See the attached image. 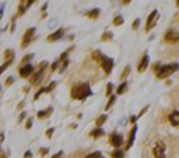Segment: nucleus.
<instances>
[{"instance_id":"nucleus-1","label":"nucleus","mask_w":179,"mask_h":158,"mask_svg":"<svg viewBox=\"0 0 179 158\" xmlns=\"http://www.w3.org/2000/svg\"><path fill=\"white\" fill-rule=\"evenodd\" d=\"M90 94H91V88H90L88 84H79L76 87H73V90H72V97L79 99V100L87 99Z\"/></svg>"},{"instance_id":"nucleus-2","label":"nucleus","mask_w":179,"mask_h":158,"mask_svg":"<svg viewBox=\"0 0 179 158\" xmlns=\"http://www.w3.org/2000/svg\"><path fill=\"white\" fill-rule=\"evenodd\" d=\"M179 69V64L178 63H173V64H167V66H163V67L160 69L158 72H157V78L160 79H164L167 78L169 75H172L173 72H176Z\"/></svg>"},{"instance_id":"nucleus-3","label":"nucleus","mask_w":179,"mask_h":158,"mask_svg":"<svg viewBox=\"0 0 179 158\" xmlns=\"http://www.w3.org/2000/svg\"><path fill=\"white\" fill-rule=\"evenodd\" d=\"M154 155L155 158H166V145L163 142H157L154 146Z\"/></svg>"},{"instance_id":"nucleus-4","label":"nucleus","mask_w":179,"mask_h":158,"mask_svg":"<svg viewBox=\"0 0 179 158\" xmlns=\"http://www.w3.org/2000/svg\"><path fill=\"white\" fill-rule=\"evenodd\" d=\"M164 40L169 42V43H178L179 42V33L175 32V30H169L166 36H164Z\"/></svg>"},{"instance_id":"nucleus-5","label":"nucleus","mask_w":179,"mask_h":158,"mask_svg":"<svg viewBox=\"0 0 179 158\" xmlns=\"http://www.w3.org/2000/svg\"><path fill=\"white\" fill-rule=\"evenodd\" d=\"M112 66H113V60L103 55V58H101V67H103V70H105V73H106V75H109V73H111Z\"/></svg>"},{"instance_id":"nucleus-6","label":"nucleus","mask_w":179,"mask_h":158,"mask_svg":"<svg viewBox=\"0 0 179 158\" xmlns=\"http://www.w3.org/2000/svg\"><path fill=\"white\" fill-rule=\"evenodd\" d=\"M124 143V137L118 133H112L111 134V145H113L115 148H120Z\"/></svg>"},{"instance_id":"nucleus-7","label":"nucleus","mask_w":179,"mask_h":158,"mask_svg":"<svg viewBox=\"0 0 179 158\" xmlns=\"http://www.w3.org/2000/svg\"><path fill=\"white\" fill-rule=\"evenodd\" d=\"M157 18H158V12L152 11L151 12V15L148 17V23H146V30H148V32H149V28H152V27L157 24Z\"/></svg>"},{"instance_id":"nucleus-8","label":"nucleus","mask_w":179,"mask_h":158,"mask_svg":"<svg viewBox=\"0 0 179 158\" xmlns=\"http://www.w3.org/2000/svg\"><path fill=\"white\" fill-rule=\"evenodd\" d=\"M34 32H36V28H30V30H27V33H25V36H24V39H22V43H21V46H22V48H25V46L29 45V42H30V40L33 39Z\"/></svg>"},{"instance_id":"nucleus-9","label":"nucleus","mask_w":179,"mask_h":158,"mask_svg":"<svg viewBox=\"0 0 179 158\" xmlns=\"http://www.w3.org/2000/svg\"><path fill=\"white\" fill-rule=\"evenodd\" d=\"M33 73V66L32 64H24L21 69H20V75H21L22 78H27V76H30Z\"/></svg>"},{"instance_id":"nucleus-10","label":"nucleus","mask_w":179,"mask_h":158,"mask_svg":"<svg viewBox=\"0 0 179 158\" xmlns=\"http://www.w3.org/2000/svg\"><path fill=\"white\" fill-rule=\"evenodd\" d=\"M169 121L175 125V127H179V112L178 111H175V112H172L169 115Z\"/></svg>"},{"instance_id":"nucleus-11","label":"nucleus","mask_w":179,"mask_h":158,"mask_svg":"<svg viewBox=\"0 0 179 158\" xmlns=\"http://www.w3.org/2000/svg\"><path fill=\"white\" fill-rule=\"evenodd\" d=\"M63 34H64V30H63V28H60V30H57L55 33L49 34V36H48V40H49V42H52V40H58V39H61V37H63Z\"/></svg>"},{"instance_id":"nucleus-12","label":"nucleus","mask_w":179,"mask_h":158,"mask_svg":"<svg viewBox=\"0 0 179 158\" xmlns=\"http://www.w3.org/2000/svg\"><path fill=\"white\" fill-rule=\"evenodd\" d=\"M136 131H137V127H133L131 131H130V136H128V143H127V148H130L134 142V136H136Z\"/></svg>"},{"instance_id":"nucleus-13","label":"nucleus","mask_w":179,"mask_h":158,"mask_svg":"<svg viewBox=\"0 0 179 158\" xmlns=\"http://www.w3.org/2000/svg\"><path fill=\"white\" fill-rule=\"evenodd\" d=\"M32 3H33L32 0H25V2H21V3H20V11H18V13H20V15H21V13H24V11L27 9L25 6H30Z\"/></svg>"},{"instance_id":"nucleus-14","label":"nucleus","mask_w":179,"mask_h":158,"mask_svg":"<svg viewBox=\"0 0 179 158\" xmlns=\"http://www.w3.org/2000/svg\"><path fill=\"white\" fill-rule=\"evenodd\" d=\"M146 67H148V54H145L143 58H142V61H140V64H139V72H143Z\"/></svg>"},{"instance_id":"nucleus-15","label":"nucleus","mask_w":179,"mask_h":158,"mask_svg":"<svg viewBox=\"0 0 179 158\" xmlns=\"http://www.w3.org/2000/svg\"><path fill=\"white\" fill-rule=\"evenodd\" d=\"M51 112H52V107H48L46 111H40V112L37 113V116H39V118H46Z\"/></svg>"},{"instance_id":"nucleus-16","label":"nucleus","mask_w":179,"mask_h":158,"mask_svg":"<svg viewBox=\"0 0 179 158\" xmlns=\"http://www.w3.org/2000/svg\"><path fill=\"white\" fill-rule=\"evenodd\" d=\"M91 136H93V137H100V136H103V130H101L100 127H97V128L91 133Z\"/></svg>"},{"instance_id":"nucleus-17","label":"nucleus","mask_w":179,"mask_h":158,"mask_svg":"<svg viewBox=\"0 0 179 158\" xmlns=\"http://www.w3.org/2000/svg\"><path fill=\"white\" fill-rule=\"evenodd\" d=\"M112 157L113 158H123L124 152L121 151V149H116V151H113V152H112Z\"/></svg>"},{"instance_id":"nucleus-18","label":"nucleus","mask_w":179,"mask_h":158,"mask_svg":"<svg viewBox=\"0 0 179 158\" xmlns=\"http://www.w3.org/2000/svg\"><path fill=\"white\" fill-rule=\"evenodd\" d=\"M123 23H124L123 17H115V18H113V25H121Z\"/></svg>"},{"instance_id":"nucleus-19","label":"nucleus","mask_w":179,"mask_h":158,"mask_svg":"<svg viewBox=\"0 0 179 158\" xmlns=\"http://www.w3.org/2000/svg\"><path fill=\"white\" fill-rule=\"evenodd\" d=\"M85 158H105L103 155H101L100 152H93V154H90V155H87Z\"/></svg>"},{"instance_id":"nucleus-20","label":"nucleus","mask_w":179,"mask_h":158,"mask_svg":"<svg viewBox=\"0 0 179 158\" xmlns=\"http://www.w3.org/2000/svg\"><path fill=\"white\" fill-rule=\"evenodd\" d=\"M125 88H127V84H125V82H123V84H121V85L118 87V90H116V92H118V94H123L124 91H125Z\"/></svg>"},{"instance_id":"nucleus-21","label":"nucleus","mask_w":179,"mask_h":158,"mask_svg":"<svg viewBox=\"0 0 179 158\" xmlns=\"http://www.w3.org/2000/svg\"><path fill=\"white\" fill-rule=\"evenodd\" d=\"M105 121H106V115H101L100 118H99V119H97V121H96V125H97V127H100V125L103 124V122H105Z\"/></svg>"},{"instance_id":"nucleus-22","label":"nucleus","mask_w":179,"mask_h":158,"mask_svg":"<svg viewBox=\"0 0 179 158\" xmlns=\"http://www.w3.org/2000/svg\"><path fill=\"white\" fill-rule=\"evenodd\" d=\"M99 13H100V11H99V9H94V11H91L88 13V17H90V18H97V15H99Z\"/></svg>"},{"instance_id":"nucleus-23","label":"nucleus","mask_w":179,"mask_h":158,"mask_svg":"<svg viewBox=\"0 0 179 158\" xmlns=\"http://www.w3.org/2000/svg\"><path fill=\"white\" fill-rule=\"evenodd\" d=\"M128 73H130V66H127V67H125V70H124L123 72V75H121V79H125L127 78V76H128Z\"/></svg>"},{"instance_id":"nucleus-24","label":"nucleus","mask_w":179,"mask_h":158,"mask_svg":"<svg viewBox=\"0 0 179 158\" xmlns=\"http://www.w3.org/2000/svg\"><path fill=\"white\" fill-rule=\"evenodd\" d=\"M113 103H115V96H112V97H111V100H109V103L106 104V109H109V107H111V106H112V104H113Z\"/></svg>"},{"instance_id":"nucleus-25","label":"nucleus","mask_w":179,"mask_h":158,"mask_svg":"<svg viewBox=\"0 0 179 158\" xmlns=\"http://www.w3.org/2000/svg\"><path fill=\"white\" fill-rule=\"evenodd\" d=\"M5 55L8 57L9 60H12V55H13V51H12V49H8V51L5 52Z\"/></svg>"},{"instance_id":"nucleus-26","label":"nucleus","mask_w":179,"mask_h":158,"mask_svg":"<svg viewBox=\"0 0 179 158\" xmlns=\"http://www.w3.org/2000/svg\"><path fill=\"white\" fill-rule=\"evenodd\" d=\"M111 37H112L111 33H106V34H103V36H101V39H103V40H106V39H111Z\"/></svg>"},{"instance_id":"nucleus-27","label":"nucleus","mask_w":179,"mask_h":158,"mask_svg":"<svg viewBox=\"0 0 179 158\" xmlns=\"http://www.w3.org/2000/svg\"><path fill=\"white\" fill-rule=\"evenodd\" d=\"M55 85H57L55 82H52V84H51V85H49V87H48V88H46V92H49V91L52 90V88H54V87H55Z\"/></svg>"},{"instance_id":"nucleus-28","label":"nucleus","mask_w":179,"mask_h":158,"mask_svg":"<svg viewBox=\"0 0 179 158\" xmlns=\"http://www.w3.org/2000/svg\"><path fill=\"white\" fill-rule=\"evenodd\" d=\"M109 96H111V92H112V84H108V91H106Z\"/></svg>"},{"instance_id":"nucleus-29","label":"nucleus","mask_w":179,"mask_h":158,"mask_svg":"<svg viewBox=\"0 0 179 158\" xmlns=\"http://www.w3.org/2000/svg\"><path fill=\"white\" fill-rule=\"evenodd\" d=\"M32 127V119H29L27 122H25V128H30Z\"/></svg>"},{"instance_id":"nucleus-30","label":"nucleus","mask_w":179,"mask_h":158,"mask_svg":"<svg viewBox=\"0 0 179 158\" xmlns=\"http://www.w3.org/2000/svg\"><path fill=\"white\" fill-rule=\"evenodd\" d=\"M137 27H139V20H136L133 23V28H137Z\"/></svg>"},{"instance_id":"nucleus-31","label":"nucleus","mask_w":179,"mask_h":158,"mask_svg":"<svg viewBox=\"0 0 179 158\" xmlns=\"http://www.w3.org/2000/svg\"><path fill=\"white\" fill-rule=\"evenodd\" d=\"M52 133H54V128H51V130H48V131H46V136L49 137V136L52 134Z\"/></svg>"},{"instance_id":"nucleus-32","label":"nucleus","mask_w":179,"mask_h":158,"mask_svg":"<svg viewBox=\"0 0 179 158\" xmlns=\"http://www.w3.org/2000/svg\"><path fill=\"white\" fill-rule=\"evenodd\" d=\"M24 118H25V113L22 112L21 115H20V118H18V121H22V119H24Z\"/></svg>"},{"instance_id":"nucleus-33","label":"nucleus","mask_w":179,"mask_h":158,"mask_svg":"<svg viewBox=\"0 0 179 158\" xmlns=\"http://www.w3.org/2000/svg\"><path fill=\"white\" fill-rule=\"evenodd\" d=\"M30 58H32V55H27L25 58H24V60H22V63H27V61H29Z\"/></svg>"},{"instance_id":"nucleus-34","label":"nucleus","mask_w":179,"mask_h":158,"mask_svg":"<svg viewBox=\"0 0 179 158\" xmlns=\"http://www.w3.org/2000/svg\"><path fill=\"white\" fill-rule=\"evenodd\" d=\"M46 152H48V149H46V148H45V149H40V155H45Z\"/></svg>"},{"instance_id":"nucleus-35","label":"nucleus","mask_w":179,"mask_h":158,"mask_svg":"<svg viewBox=\"0 0 179 158\" xmlns=\"http://www.w3.org/2000/svg\"><path fill=\"white\" fill-rule=\"evenodd\" d=\"M12 82H13V78H9L8 79V82H6V85H11Z\"/></svg>"},{"instance_id":"nucleus-36","label":"nucleus","mask_w":179,"mask_h":158,"mask_svg":"<svg viewBox=\"0 0 179 158\" xmlns=\"http://www.w3.org/2000/svg\"><path fill=\"white\" fill-rule=\"evenodd\" d=\"M25 158H32V152H25V155H24Z\"/></svg>"},{"instance_id":"nucleus-37","label":"nucleus","mask_w":179,"mask_h":158,"mask_svg":"<svg viewBox=\"0 0 179 158\" xmlns=\"http://www.w3.org/2000/svg\"><path fill=\"white\" fill-rule=\"evenodd\" d=\"M57 64H58V63H54V64H52V67H51V69H52V70H55V69H57Z\"/></svg>"}]
</instances>
